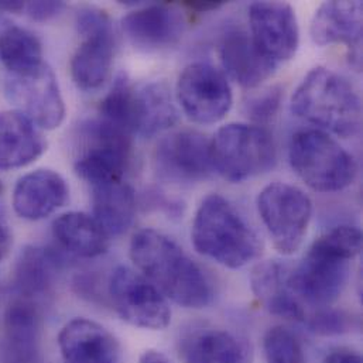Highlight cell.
<instances>
[{
	"label": "cell",
	"mask_w": 363,
	"mask_h": 363,
	"mask_svg": "<svg viewBox=\"0 0 363 363\" xmlns=\"http://www.w3.org/2000/svg\"><path fill=\"white\" fill-rule=\"evenodd\" d=\"M289 273L290 270L277 262L262 263L252 273V289L272 314L291 321H306V306L290 289Z\"/></svg>",
	"instance_id": "cb8c5ba5"
},
{
	"label": "cell",
	"mask_w": 363,
	"mask_h": 363,
	"mask_svg": "<svg viewBox=\"0 0 363 363\" xmlns=\"http://www.w3.org/2000/svg\"><path fill=\"white\" fill-rule=\"evenodd\" d=\"M311 38L318 45L345 44L351 58L361 62L362 3L359 0H333L320 4L310 27Z\"/></svg>",
	"instance_id": "ac0fdd59"
},
{
	"label": "cell",
	"mask_w": 363,
	"mask_h": 363,
	"mask_svg": "<svg viewBox=\"0 0 363 363\" xmlns=\"http://www.w3.org/2000/svg\"><path fill=\"white\" fill-rule=\"evenodd\" d=\"M136 215V196L125 180L92 185V216L112 236L125 233Z\"/></svg>",
	"instance_id": "484cf974"
},
{
	"label": "cell",
	"mask_w": 363,
	"mask_h": 363,
	"mask_svg": "<svg viewBox=\"0 0 363 363\" xmlns=\"http://www.w3.org/2000/svg\"><path fill=\"white\" fill-rule=\"evenodd\" d=\"M362 250V232L341 225L318 238L301 263L289 273V286L296 297L311 307H330L342 294L351 262Z\"/></svg>",
	"instance_id": "7a4b0ae2"
},
{
	"label": "cell",
	"mask_w": 363,
	"mask_h": 363,
	"mask_svg": "<svg viewBox=\"0 0 363 363\" xmlns=\"http://www.w3.org/2000/svg\"><path fill=\"white\" fill-rule=\"evenodd\" d=\"M223 3L220 1H186L184 3V6H186L188 9L198 11V13H206L211 10H216L218 7H220Z\"/></svg>",
	"instance_id": "e575fe53"
},
{
	"label": "cell",
	"mask_w": 363,
	"mask_h": 363,
	"mask_svg": "<svg viewBox=\"0 0 363 363\" xmlns=\"http://www.w3.org/2000/svg\"><path fill=\"white\" fill-rule=\"evenodd\" d=\"M1 191H3V186H1V184H0V192H1Z\"/></svg>",
	"instance_id": "8d00e7d4"
},
{
	"label": "cell",
	"mask_w": 363,
	"mask_h": 363,
	"mask_svg": "<svg viewBox=\"0 0 363 363\" xmlns=\"http://www.w3.org/2000/svg\"><path fill=\"white\" fill-rule=\"evenodd\" d=\"M177 99L186 118L203 126L220 122L233 101L225 74L208 62H192L182 69Z\"/></svg>",
	"instance_id": "8fae6325"
},
{
	"label": "cell",
	"mask_w": 363,
	"mask_h": 363,
	"mask_svg": "<svg viewBox=\"0 0 363 363\" xmlns=\"http://www.w3.org/2000/svg\"><path fill=\"white\" fill-rule=\"evenodd\" d=\"M6 96L16 111L38 129L54 130L65 118V104L54 71L43 62L37 68L6 78Z\"/></svg>",
	"instance_id": "7c38bea8"
},
{
	"label": "cell",
	"mask_w": 363,
	"mask_h": 363,
	"mask_svg": "<svg viewBox=\"0 0 363 363\" xmlns=\"http://www.w3.org/2000/svg\"><path fill=\"white\" fill-rule=\"evenodd\" d=\"M179 119L172 91L166 82L132 84L128 99L126 128L130 136L153 138Z\"/></svg>",
	"instance_id": "2e32d148"
},
{
	"label": "cell",
	"mask_w": 363,
	"mask_h": 363,
	"mask_svg": "<svg viewBox=\"0 0 363 363\" xmlns=\"http://www.w3.org/2000/svg\"><path fill=\"white\" fill-rule=\"evenodd\" d=\"M65 180L52 170L41 169L23 176L13 189L14 212L27 220H41L68 202Z\"/></svg>",
	"instance_id": "ffe728a7"
},
{
	"label": "cell",
	"mask_w": 363,
	"mask_h": 363,
	"mask_svg": "<svg viewBox=\"0 0 363 363\" xmlns=\"http://www.w3.org/2000/svg\"><path fill=\"white\" fill-rule=\"evenodd\" d=\"M82 43L75 50L69 71L74 84L82 91L99 89L109 78L115 57V34L106 11L84 7L77 14Z\"/></svg>",
	"instance_id": "9c48e42d"
},
{
	"label": "cell",
	"mask_w": 363,
	"mask_h": 363,
	"mask_svg": "<svg viewBox=\"0 0 363 363\" xmlns=\"http://www.w3.org/2000/svg\"><path fill=\"white\" fill-rule=\"evenodd\" d=\"M41 315L37 303L14 297L7 306L0 340L1 363H37Z\"/></svg>",
	"instance_id": "e0dca14e"
},
{
	"label": "cell",
	"mask_w": 363,
	"mask_h": 363,
	"mask_svg": "<svg viewBox=\"0 0 363 363\" xmlns=\"http://www.w3.org/2000/svg\"><path fill=\"white\" fill-rule=\"evenodd\" d=\"M250 38L257 50L277 65L290 61L300 45L294 9L284 1H255L249 6Z\"/></svg>",
	"instance_id": "4fadbf2b"
},
{
	"label": "cell",
	"mask_w": 363,
	"mask_h": 363,
	"mask_svg": "<svg viewBox=\"0 0 363 363\" xmlns=\"http://www.w3.org/2000/svg\"><path fill=\"white\" fill-rule=\"evenodd\" d=\"M130 259L162 294L185 308H205L211 284L201 267L164 233L142 229L130 242Z\"/></svg>",
	"instance_id": "6da1fadb"
},
{
	"label": "cell",
	"mask_w": 363,
	"mask_h": 363,
	"mask_svg": "<svg viewBox=\"0 0 363 363\" xmlns=\"http://www.w3.org/2000/svg\"><path fill=\"white\" fill-rule=\"evenodd\" d=\"M289 160L294 173L317 192L350 186L358 172L354 156L323 130H301L290 142Z\"/></svg>",
	"instance_id": "5b68a950"
},
{
	"label": "cell",
	"mask_w": 363,
	"mask_h": 363,
	"mask_svg": "<svg viewBox=\"0 0 363 363\" xmlns=\"http://www.w3.org/2000/svg\"><path fill=\"white\" fill-rule=\"evenodd\" d=\"M266 363H307L298 338L284 327L270 328L263 338Z\"/></svg>",
	"instance_id": "f1b7e54d"
},
{
	"label": "cell",
	"mask_w": 363,
	"mask_h": 363,
	"mask_svg": "<svg viewBox=\"0 0 363 363\" xmlns=\"http://www.w3.org/2000/svg\"><path fill=\"white\" fill-rule=\"evenodd\" d=\"M257 212L279 253L290 256L301 247L313 215V202L303 189L269 184L257 196Z\"/></svg>",
	"instance_id": "ba28073f"
},
{
	"label": "cell",
	"mask_w": 363,
	"mask_h": 363,
	"mask_svg": "<svg viewBox=\"0 0 363 363\" xmlns=\"http://www.w3.org/2000/svg\"><path fill=\"white\" fill-rule=\"evenodd\" d=\"M52 236L68 253L92 259L108 252L109 235L92 215L71 211L60 215L52 222Z\"/></svg>",
	"instance_id": "d4e9b609"
},
{
	"label": "cell",
	"mask_w": 363,
	"mask_h": 363,
	"mask_svg": "<svg viewBox=\"0 0 363 363\" xmlns=\"http://www.w3.org/2000/svg\"><path fill=\"white\" fill-rule=\"evenodd\" d=\"M64 9L65 4L62 1H31L24 3L23 10L34 21H48L57 17Z\"/></svg>",
	"instance_id": "1f68e13d"
},
{
	"label": "cell",
	"mask_w": 363,
	"mask_h": 363,
	"mask_svg": "<svg viewBox=\"0 0 363 363\" xmlns=\"http://www.w3.org/2000/svg\"><path fill=\"white\" fill-rule=\"evenodd\" d=\"M212 169L230 182L262 176L277 163V149L269 130L245 123L222 126L211 140Z\"/></svg>",
	"instance_id": "8992f818"
},
{
	"label": "cell",
	"mask_w": 363,
	"mask_h": 363,
	"mask_svg": "<svg viewBox=\"0 0 363 363\" xmlns=\"http://www.w3.org/2000/svg\"><path fill=\"white\" fill-rule=\"evenodd\" d=\"M291 112L340 138L359 133L362 105L347 78L325 67L313 68L291 96Z\"/></svg>",
	"instance_id": "277c9868"
},
{
	"label": "cell",
	"mask_w": 363,
	"mask_h": 363,
	"mask_svg": "<svg viewBox=\"0 0 363 363\" xmlns=\"http://www.w3.org/2000/svg\"><path fill=\"white\" fill-rule=\"evenodd\" d=\"M184 363H246L240 344L226 331L205 328L182 340Z\"/></svg>",
	"instance_id": "4316f807"
},
{
	"label": "cell",
	"mask_w": 363,
	"mask_h": 363,
	"mask_svg": "<svg viewBox=\"0 0 363 363\" xmlns=\"http://www.w3.org/2000/svg\"><path fill=\"white\" fill-rule=\"evenodd\" d=\"M11 245V235L7 226L0 220V262L7 256Z\"/></svg>",
	"instance_id": "836d02e7"
},
{
	"label": "cell",
	"mask_w": 363,
	"mask_h": 363,
	"mask_svg": "<svg viewBox=\"0 0 363 363\" xmlns=\"http://www.w3.org/2000/svg\"><path fill=\"white\" fill-rule=\"evenodd\" d=\"M0 62L11 75L28 72L43 61V47L37 35L13 23L0 28Z\"/></svg>",
	"instance_id": "83f0119b"
},
{
	"label": "cell",
	"mask_w": 363,
	"mask_h": 363,
	"mask_svg": "<svg viewBox=\"0 0 363 363\" xmlns=\"http://www.w3.org/2000/svg\"><path fill=\"white\" fill-rule=\"evenodd\" d=\"M324 363H362V358L352 351H335L325 358Z\"/></svg>",
	"instance_id": "d6a6232c"
},
{
	"label": "cell",
	"mask_w": 363,
	"mask_h": 363,
	"mask_svg": "<svg viewBox=\"0 0 363 363\" xmlns=\"http://www.w3.org/2000/svg\"><path fill=\"white\" fill-rule=\"evenodd\" d=\"M139 363H173L164 354L159 352V351H146Z\"/></svg>",
	"instance_id": "d590c367"
},
{
	"label": "cell",
	"mask_w": 363,
	"mask_h": 363,
	"mask_svg": "<svg viewBox=\"0 0 363 363\" xmlns=\"http://www.w3.org/2000/svg\"><path fill=\"white\" fill-rule=\"evenodd\" d=\"M308 325L320 334H338L345 330V317L337 313L323 311L313 315L308 321Z\"/></svg>",
	"instance_id": "4dcf8cb0"
},
{
	"label": "cell",
	"mask_w": 363,
	"mask_h": 363,
	"mask_svg": "<svg viewBox=\"0 0 363 363\" xmlns=\"http://www.w3.org/2000/svg\"><path fill=\"white\" fill-rule=\"evenodd\" d=\"M74 170L91 186L125 180L132 163V136L101 118L84 122L77 135Z\"/></svg>",
	"instance_id": "52a82bcc"
},
{
	"label": "cell",
	"mask_w": 363,
	"mask_h": 363,
	"mask_svg": "<svg viewBox=\"0 0 363 363\" xmlns=\"http://www.w3.org/2000/svg\"><path fill=\"white\" fill-rule=\"evenodd\" d=\"M283 99L280 86H270L262 92L252 95L243 105L245 113L249 119L257 123L270 122L279 112Z\"/></svg>",
	"instance_id": "f546056e"
},
{
	"label": "cell",
	"mask_w": 363,
	"mask_h": 363,
	"mask_svg": "<svg viewBox=\"0 0 363 363\" xmlns=\"http://www.w3.org/2000/svg\"><path fill=\"white\" fill-rule=\"evenodd\" d=\"M191 240L195 250L228 269H240L262 253L257 233L222 195L205 196L195 213Z\"/></svg>",
	"instance_id": "3957f363"
},
{
	"label": "cell",
	"mask_w": 363,
	"mask_h": 363,
	"mask_svg": "<svg viewBox=\"0 0 363 363\" xmlns=\"http://www.w3.org/2000/svg\"><path fill=\"white\" fill-rule=\"evenodd\" d=\"M62 267L61 257L44 247L26 246L14 264L11 287L16 297L40 304L52 294Z\"/></svg>",
	"instance_id": "44dd1931"
},
{
	"label": "cell",
	"mask_w": 363,
	"mask_h": 363,
	"mask_svg": "<svg viewBox=\"0 0 363 363\" xmlns=\"http://www.w3.org/2000/svg\"><path fill=\"white\" fill-rule=\"evenodd\" d=\"M220 61L226 74L240 86L253 89L272 78L277 64L264 57L250 35L233 31L225 37L220 47Z\"/></svg>",
	"instance_id": "603a6c76"
},
{
	"label": "cell",
	"mask_w": 363,
	"mask_h": 363,
	"mask_svg": "<svg viewBox=\"0 0 363 363\" xmlns=\"http://www.w3.org/2000/svg\"><path fill=\"white\" fill-rule=\"evenodd\" d=\"M47 143L40 129L18 111L0 113V170H16L35 162Z\"/></svg>",
	"instance_id": "7402d4cb"
},
{
	"label": "cell",
	"mask_w": 363,
	"mask_h": 363,
	"mask_svg": "<svg viewBox=\"0 0 363 363\" xmlns=\"http://www.w3.org/2000/svg\"><path fill=\"white\" fill-rule=\"evenodd\" d=\"M184 27L182 11L167 4H149L122 18L123 34L143 52H159L177 45Z\"/></svg>",
	"instance_id": "9a60e30c"
},
{
	"label": "cell",
	"mask_w": 363,
	"mask_h": 363,
	"mask_svg": "<svg viewBox=\"0 0 363 363\" xmlns=\"http://www.w3.org/2000/svg\"><path fill=\"white\" fill-rule=\"evenodd\" d=\"M111 301L123 321L143 330H164L172 323L167 298L140 272L118 266L108 281Z\"/></svg>",
	"instance_id": "30bf717a"
},
{
	"label": "cell",
	"mask_w": 363,
	"mask_h": 363,
	"mask_svg": "<svg viewBox=\"0 0 363 363\" xmlns=\"http://www.w3.org/2000/svg\"><path fill=\"white\" fill-rule=\"evenodd\" d=\"M155 164L159 177L174 184L206 180L213 169L211 140L196 130H182L164 138L156 149Z\"/></svg>",
	"instance_id": "5bb4252c"
},
{
	"label": "cell",
	"mask_w": 363,
	"mask_h": 363,
	"mask_svg": "<svg viewBox=\"0 0 363 363\" xmlns=\"http://www.w3.org/2000/svg\"><path fill=\"white\" fill-rule=\"evenodd\" d=\"M58 348L65 363H121L118 340L86 318H75L62 327Z\"/></svg>",
	"instance_id": "d6986e66"
}]
</instances>
